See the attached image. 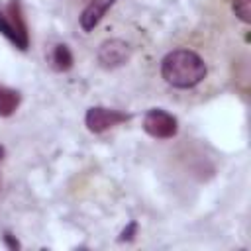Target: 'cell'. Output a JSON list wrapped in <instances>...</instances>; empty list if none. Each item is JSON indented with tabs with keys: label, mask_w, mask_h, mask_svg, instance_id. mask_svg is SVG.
Instances as JSON below:
<instances>
[{
	"label": "cell",
	"mask_w": 251,
	"mask_h": 251,
	"mask_svg": "<svg viewBox=\"0 0 251 251\" xmlns=\"http://www.w3.org/2000/svg\"><path fill=\"white\" fill-rule=\"evenodd\" d=\"M161 75L175 88H192L204 80L206 65L194 51L176 49L163 59Z\"/></svg>",
	"instance_id": "obj_1"
},
{
	"label": "cell",
	"mask_w": 251,
	"mask_h": 251,
	"mask_svg": "<svg viewBox=\"0 0 251 251\" xmlns=\"http://www.w3.org/2000/svg\"><path fill=\"white\" fill-rule=\"evenodd\" d=\"M143 129L151 135V137H157V139H169L173 135H176V129H178V122L173 114L165 112V110H159V108H153L145 114L143 118Z\"/></svg>",
	"instance_id": "obj_2"
},
{
	"label": "cell",
	"mask_w": 251,
	"mask_h": 251,
	"mask_svg": "<svg viewBox=\"0 0 251 251\" xmlns=\"http://www.w3.org/2000/svg\"><path fill=\"white\" fill-rule=\"evenodd\" d=\"M127 120H129L127 114H124L120 110H112V108H102V106L90 108L86 112V118H84L86 127L94 133H102V131H106V129H110L122 122H127Z\"/></svg>",
	"instance_id": "obj_3"
},
{
	"label": "cell",
	"mask_w": 251,
	"mask_h": 251,
	"mask_svg": "<svg viewBox=\"0 0 251 251\" xmlns=\"http://www.w3.org/2000/svg\"><path fill=\"white\" fill-rule=\"evenodd\" d=\"M129 55H131L129 43H126L124 39H108L98 49V63L104 69H116L127 63Z\"/></svg>",
	"instance_id": "obj_4"
},
{
	"label": "cell",
	"mask_w": 251,
	"mask_h": 251,
	"mask_svg": "<svg viewBox=\"0 0 251 251\" xmlns=\"http://www.w3.org/2000/svg\"><path fill=\"white\" fill-rule=\"evenodd\" d=\"M114 2H116V0H92V2L82 10V14H80V27H82L84 31H92V29L98 25V22L104 18V14L112 8Z\"/></svg>",
	"instance_id": "obj_5"
},
{
	"label": "cell",
	"mask_w": 251,
	"mask_h": 251,
	"mask_svg": "<svg viewBox=\"0 0 251 251\" xmlns=\"http://www.w3.org/2000/svg\"><path fill=\"white\" fill-rule=\"evenodd\" d=\"M18 106H20V92L0 84V116L2 118L12 116L18 110Z\"/></svg>",
	"instance_id": "obj_6"
},
{
	"label": "cell",
	"mask_w": 251,
	"mask_h": 251,
	"mask_svg": "<svg viewBox=\"0 0 251 251\" xmlns=\"http://www.w3.org/2000/svg\"><path fill=\"white\" fill-rule=\"evenodd\" d=\"M6 18H8V22L16 27V31L22 35V37H25L27 39V25H25V20H24V14H22V6H20V2L18 0H12L10 4H8V8H6Z\"/></svg>",
	"instance_id": "obj_7"
},
{
	"label": "cell",
	"mask_w": 251,
	"mask_h": 251,
	"mask_svg": "<svg viewBox=\"0 0 251 251\" xmlns=\"http://www.w3.org/2000/svg\"><path fill=\"white\" fill-rule=\"evenodd\" d=\"M0 33L4 35V37H8L18 49H22V51H25L27 49V43H29V39H25V37H22L18 31H16V27L8 22V18H6V14L0 10Z\"/></svg>",
	"instance_id": "obj_8"
},
{
	"label": "cell",
	"mask_w": 251,
	"mask_h": 251,
	"mask_svg": "<svg viewBox=\"0 0 251 251\" xmlns=\"http://www.w3.org/2000/svg\"><path fill=\"white\" fill-rule=\"evenodd\" d=\"M51 61H53L55 71H69V69L73 67V53H71V49H69L65 43H59V45H55V49H53Z\"/></svg>",
	"instance_id": "obj_9"
},
{
	"label": "cell",
	"mask_w": 251,
	"mask_h": 251,
	"mask_svg": "<svg viewBox=\"0 0 251 251\" xmlns=\"http://www.w3.org/2000/svg\"><path fill=\"white\" fill-rule=\"evenodd\" d=\"M233 12L241 22L249 24L251 22V0H233Z\"/></svg>",
	"instance_id": "obj_10"
},
{
	"label": "cell",
	"mask_w": 251,
	"mask_h": 251,
	"mask_svg": "<svg viewBox=\"0 0 251 251\" xmlns=\"http://www.w3.org/2000/svg\"><path fill=\"white\" fill-rule=\"evenodd\" d=\"M135 231H137V224H135V222H129V224H127V227L122 231L120 241H131V239H133V235H135Z\"/></svg>",
	"instance_id": "obj_11"
},
{
	"label": "cell",
	"mask_w": 251,
	"mask_h": 251,
	"mask_svg": "<svg viewBox=\"0 0 251 251\" xmlns=\"http://www.w3.org/2000/svg\"><path fill=\"white\" fill-rule=\"evenodd\" d=\"M4 241H6V245L10 247V249H20V243H18V239H14V235L12 233H4Z\"/></svg>",
	"instance_id": "obj_12"
},
{
	"label": "cell",
	"mask_w": 251,
	"mask_h": 251,
	"mask_svg": "<svg viewBox=\"0 0 251 251\" xmlns=\"http://www.w3.org/2000/svg\"><path fill=\"white\" fill-rule=\"evenodd\" d=\"M2 157H4V147L0 145V159H2Z\"/></svg>",
	"instance_id": "obj_13"
}]
</instances>
